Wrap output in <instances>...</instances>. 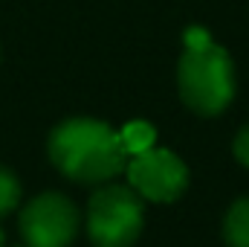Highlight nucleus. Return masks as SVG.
<instances>
[{"instance_id": "nucleus-1", "label": "nucleus", "mask_w": 249, "mask_h": 247, "mask_svg": "<svg viewBox=\"0 0 249 247\" xmlns=\"http://www.w3.org/2000/svg\"><path fill=\"white\" fill-rule=\"evenodd\" d=\"M50 160L78 184H107L127 166L119 131L87 117L67 120L50 134Z\"/></svg>"}, {"instance_id": "nucleus-2", "label": "nucleus", "mask_w": 249, "mask_h": 247, "mask_svg": "<svg viewBox=\"0 0 249 247\" xmlns=\"http://www.w3.org/2000/svg\"><path fill=\"white\" fill-rule=\"evenodd\" d=\"M180 96L191 111L203 117L220 114L235 96V67L223 47H217L206 29H186V50L177 64Z\"/></svg>"}, {"instance_id": "nucleus-3", "label": "nucleus", "mask_w": 249, "mask_h": 247, "mask_svg": "<svg viewBox=\"0 0 249 247\" xmlns=\"http://www.w3.org/2000/svg\"><path fill=\"white\" fill-rule=\"evenodd\" d=\"M145 224V204L133 186H99L87 204V236L93 247H130Z\"/></svg>"}, {"instance_id": "nucleus-4", "label": "nucleus", "mask_w": 249, "mask_h": 247, "mask_svg": "<svg viewBox=\"0 0 249 247\" xmlns=\"http://www.w3.org/2000/svg\"><path fill=\"white\" fill-rule=\"evenodd\" d=\"M75 233L78 209L61 192H44L20 212V236L26 247H70Z\"/></svg>"}, {"instance_id": "nucleus-5", "label": "nucleus", "mask_w": 249, "mask_h": 247, "mask_svg": "<svg viewBox=\"0 0 249 247\" xmlns=\"http://www.w3.org/2000/svg\"><path fill=\"white\" fill-rule=\"evenodd\" d=\"M130 186L148 198V201H160V204H171L177 201L188 186V169L186 163L168 151V148H145L139 154H133L124 166Z\"/></svg>"}, {"instance_id": "nucleus-6", "label": "nucleus", "mask_w": 249, "mask_h": 247, "mask_svg": "<svg viewBox=\"0 0 249 247\" xmlns=\"http://www.w3.org/2000/svg\"><path fill=\"white\" fill-rule=\"evenodd\" d=\"M223 239L229 247H249V198H241L229 206L223 218Z\"/></svg>"}, {"instance_id": "nucleus-7", "label": "nucleus", "mask_w": 249, "mask_h": 247, "mask_svg": "<svg viewBox=\"0 0 249 247\" xmlns=\"http://www.w3.org/2000/svg\"><path fill=\"white\" fill-rule=\"evenodd\" d=\"M119 140H122V148L124 154H139V151H145V148H151L154 145V140H157V134H154V128L148 123H127L119 131Z\"/></svg>"}, {"instance_id": "nucleus-8", "label": "nucleus", "mask_w": 249, "mask_h": 247, "mask_svg": "<svg viewBox=\"0 0 249 247\" xmlns=\"http://www.w3.org/2000/svg\"><path fill=\"white\" fill-rule=\"evenodd\" d=\"M18 204H20V184L9 169L0 166V218L9 215Z\"/></svg>"}, {"instance_id": "nucleus-9", "label": "nucleus", "mask_w": 249, "mask_h": 247, "mask_svg": "<svg viewBox=\"0 0 249 247\" xmlns=\"http://www.w3.org/2000/svg\"><path fill=\"white\" fill-rule=\"evenodd\" d=\"M232 151H235L238 163L249 169V125H244V128L238 131V137H235V145H232Z\"/></svg>"}, {"instance_id": "nucleus-10", "label": "nucleus", "mask_w": 249, "mask_h": 247, "mask_svg": "<svg viewBox=\"0 0 249 247\" xmlns=\"http://www.w3.org/2000/svg\"><path fill=\"white\" fill-rule=\"evenodd\" d=\"M0 247H6V239H3V230H0Z\"/></svg>"}]
</instances>
